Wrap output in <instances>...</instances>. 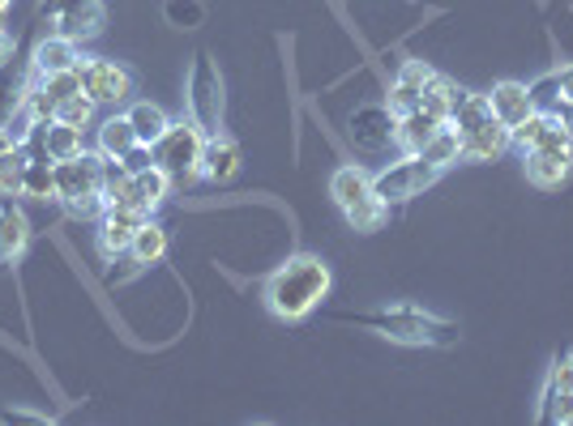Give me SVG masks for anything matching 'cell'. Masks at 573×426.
<instances>
[{
    "instance_id": "1",
    "label": "cell",
    "mask_w": 573,
    "mask_h": 426,
    "mask_svg": "<svg viewBox=\"0 0 573 426\" xmlns=\"http://www.w3.org/2000/svg\"><path fill=\"white\" fill-rule=\"evenodd\" d=\"M330 285H334V273H330V265L321 256H291L287 265H278L270 273L261 299H265L270 316H278V320H305V316H313L317 307H321V299L330 294Z\"/></svg>"
},
{
    "instance_id": "2",
    "label": "cell",
    "mask_w": 573,
    "mask_h": 426,
    "mask_svg": "<svg viewBox=\"0 0 573 426\" xmlns=\"http://www.w3.org/2000/svg\"><path fill=\"white\" fill-rule=\"evenodd\" d=\"M343 325H360L372 329L385 341L398 345H454L458 341V325L437 320L419 307H385V312H360V316H343Z\"/></svg>"
},
{
    "instance_id": "3",
    "label": "cell",
    "mask_w": 573,
    "mask_h": 426,
    "mask_svg": "<svg viewBox=\"0 0 573 426\" xmlns=\"http://www.w3.org/2000/svg\"><path fill=\"white\" fill-rule=\"evenodd\" d=\"M56 200L73 214V218H104V154L82 149L69 162H56Z\"/></svg>"
},
{
    "instance_id": "4",
    "label": "cell",
    "mask_w": 573,
    "mask_h": 426,
    "mask_svg": "<svg viewBox=\"0 0 573 426\" xmlns=\"http://www.w3.org/2000/svg\"><path fill=\"white\" fill-rule=\"evenodd\" d=\"M202 145H206V133L193 120H171L167 133L151 145V154H155V167L167 171L176 188H189L193 180H202Z\"/></svg>"
},
{
    "instance_id": "5",
    "label": "cell",
    "mask_w": 573,
    "mask_h": 426,
    "mask_svg": "<svg viewBox=\"0 0 573 426\" xmlns=\"http://www.w3.org/2000/svg\"><path fill=\"white\" fill-rule=\"evenodd\" d=\"M189 120L214 137V133H223V73H218V64H214V56L202 51L198 60H193V69H189Z\"/></svg>"
},
{
    "instance_id": "6",
    "label": "cell",
    "mask_w": 573,
    "mask_h": 426,
    "mask_svg": "<svg viewBox=\"0 0 573 426\" xmlns=\"http://www.w3.org/2000/svg\"><path fill=\"white\" fill-rule=\"evenodd\" d=\"M437 180H441V167H432V162L419 158V154H407L403 162H390L385 171L372 175V192H377L385 205H403V200L419 196L423 188H432Z\"/></svg>"
},
{
    "instance_id": "7",
    "label": "cell",
    "mask_w": 573,
    "mask_h": 426,
    "mask_svg": "<svg viewBox=\"0 0 573 426\" xmlns=\"http://www.w3.org/2000/svg\"><path fill=\"white\" fill-rule=\"evenodd\" d=\"M77 73H82V95L95 98V107H120L129 102L138 82L124 64L107 60V56H82L77 60Z\"/></svg>"
},
{
    "instance_id": "8",
    "label": "cell",
    "mask_w": 573,
    "mask_h": 426,
    "mask_svg": "<svg viewBox=\"0 0 573 426\" xmlns=\"http://www.w3.org/2000/svg\"><path fill=\"white\" fill-rule=\"evenodd\" d=\"M151 214L146 209H124V205H107V214L99 218V231H95V243H99V256L104 260H116L129 252V243L138 235V227H146Z\"/></svg>"
},
{
    "instance_id": "9",
    "label": "cell",
    "mask_w": 573,
    "mask_h": 426,
    "mask_svg": "<svg viewBox=\"0 0 573 426\" xmlns=\"http://www.w3.org/2000/svg\"><path fill=\"white\" fill-rule=\"evenodd\" d=\"M510 145H518L522 154H526V149H570L573 154V133L561 124V115H552V111H530L518 129L510 133Z\"/></svg>"
},
{
    "instance_id": "10",
    "label": "cell",
    "mask_w": 573,
    "mask_h": 426,
    "mask_svg": "<svg viewBox=\"0 0 573 426\" xmlns=\"http://www.w3.org/2000/svg\"><path fill=\"white\" fill-rule=\"evenodd\" d=\"M171 180H167V171H158V167H146V171H133L129 175V184L116 192L107 205H124V209H146V214H155L158 205L171 196Z\"/></svg>"
},
{
    "instance_id": "11",
    "label": "cell",
    "mask_w": 573,
    "mask_h": 426,
    "mask_svg": "<svg viewBox=\"0 0 573 426\" xmlns=\"http://www.w3.org/2000/svg\"><path fill=\"white\" fill-rule=\"evenodd\" d=\"M104 22H107L104 0H73L69 9H60L52 17L56 35H64V39H73V44L104 35Z\"/></svg>"
},
{
    "instance_id": "12",
    "label": "cell",
    "mask_w": 573,
    "mask_h": 426,
    "mask_svg": "<svg viewBox=\"0 0 573 426\" xmlns=\"http://www.w3.org/2000/svg\"><path fill=\"white\" fill-rule=\"evenodd\" d=\"M398 133V115L390 107H365L351 115V142L360 149H385Z\"/></svg>"
},
{
    "instance_id": "13",
    "label": "cell",
    "mask_w": 573,
    "mask_h": 426,
    "mask_svg": "<svg viewBox=\"0 0 573 426\" xmlns=\"http://www.w3.org/2000/svg\"><path fill=\"white\" fill-rule=\"evenodd\" d=\"M437 73L423 64V60H407L403 64V73H398V82L390 86V98H385V107L394 111V115H407V111H416L419 102H423V90H428V82H432Z\"/></svg>"
},
{
    "instance_id": "14",
    "label": "cell",
    "mask_w": 573,
    "mask_h": 426,
    "mask_svg": "<svg viewBox=\"0 0 573 426\" xmlns=\"http://www.w3.org/2000/svg\"><path fill=\"white\" fill-rule=\"evenodd\" d=\"M526 180L535 188H561L570 180L573 154L570 149H526Z\"/></svg>"
},
{
    "instance_id": "15",
    "label": "cell",
    "mask_w": 573,
    "mask_h": 426,
    "mask_svg": "<svg viewBox=\"0 0 573 426\" xmlns=\"http://www.w3.org/2000/svg\"><path fill=\"white\" fill-rule=\"evenodd\" d=\"M240 162H244V154H240V145L231 142L227 133L206 137V145H202V180H210V184H227V180L240 171Z\"/></svg>"
},
{
    "instance_id": "16",
    "label": "cell",
    "mask_w": 573,
    "mask_h": 426,
    "mask_svg": "<svg viewBox=\"0 0 573 426\" xmlns=\"http://www.w3.org/2000/svg\"><path fill=\"white\" fill-rule=\"evenodd\" d=\"M77 60H82V51H77L73 39L48 35V39L35 44V56H31V82H39V77H48V73H60V69H77Z\"/></svg>"
},
{
    "instance_id": "17",
    "label": "cell",
    "mask_w": 573,
    "mask_h": 426,
    "mask_svg": "<svg viewBox=\"0 0 573 426\" xmlns=\"http://www.w3.org/2000/svg\"><path fill=\"white\" fill-rule=\"evenodd\" d=\"M26 247H31V218L13 200H4L0 205V265H17Z\"/></svg>"
},
{
    "instance_id": "18",
    "label": "cell",
    "mask_w": 573,
    "mask_h": 426,
    "mask_svg": "<svg viewBox=\"0 0 573 426\" xmlns=\"http://www.w3.org/2000/svg\"><path fill=\"white\" fill-rule=\"evenodd\" d=\"M488 102H492V115L514 133L522 120L535 111V98H530V86H522V82H497L492 86V95H488Z\"/></svg>"
},
{
    "instance_id": "19",
    "label": "cell",
    "mask_w": 573,
    "mask_h": 426,
    "mask_svg": "<svg viewBox=\"0 0 573 426\" xmlns=\"http://www.w3.org/2000/svg\"><path fill=\"white\" fill-rule=\"evenodd\" d=\"M510 149V129L501 120H488L484 129H475L463 137V162H492Z\"/></svg>"
},
{
    "instance_id": "20",
    "label": "cell",
    "mask_w": 573,
    "mask_h": 426,
    "mask_svg": "<svg viewBox=\"0 0 573 426\" xmlns=\"http://www.w3.org/2000/svg\"><path fill=\"white\" fill-rule=\"evenodd\" d=\"M437 129H445V120H437L432 111H423V107H416V111L398 115V133H394V142L403 145L407 154H419L423 145L437 137Z\"/></svg>"
},
{
    "instance_id": "21",
    "label": "cell",
    "mask_w": 573,
    "mask_h": 426,
    "mask_svg": "<svg viewBox=\"0 0 573 426\" xmlns=\"http://www.w3.org/2000/svg\"><path fill=\"white\" fill-rule=\"evenodd\" d=\"M330 196H334V205L338 209H351V205H360L365 196H372V175H368L365 167H338L334 175H330Z\"/></svg>"
},
{
    "instance_id": "22",
    "label": "cell",
    "mask_w": 573,
    "mask_h": 426,
    "mask_svg": "<svg viewBox=\"0 0 573 426\" xmlns=\"http://www.w3.org/2000/svg\"><path fill=\"white\" fill-rule=\"evenodd\" d=\"M138 133H133V124H129V115H111L99 124V154L104 158H129L133 149H138Z\"/></svg>"
},
{
    "instance_id": "23",
    "label": "cell",
    "mask_w": 573,
    "mask_h": 426,
    "mask_svg": "<svg viewBox=\"0 0 573 426\" xmlns=\"http://www.w3.org/2000/svg\"><path fill=\"white\" fill-rule=\"evenodd\" d=\"M124 115H129V124H133V133H138V142L142 145H155L158 137L167 133V124H171V120H167V111H163L158 102H151V98L133 102Z\"/></svg>"
},
{
    "instance_id": "24",
    "label": "cell",
    "mask_w": 573,
    "mask_h": 426,
    "mask_svg": "<svg viewBox=\"0 0 573 426\" xmlns=\"http://www.w3.org/2000/svg\"><path fill=\"white\" fill-rule=\"evenodd\" d=\"M463 98H467V90H463L458 82H450V77H441V73H437V77L428 82V90H423V102H419V107H423V111H432L437 120H445V124H450V115H454V107H458Z\"/></svg>"
},
{
    "instance_id": "25",
    "label": "cell",
    "mask_w": 573,
    "mask_h": 426,
    "mask_svg": "<svg viewBox=\"0 0 573 426\" xmlns=\"http://www.w3.org/2000/svg\"><path fill=\"white\" fill-rule=\"evenodd\" d=\"M419 158H428V162H432V167H441V171L458 167V162H463V137H458V129H454V124L437 129V137L419 149Z\"/></svg>"
},
{
    "instance_id": "26",
    "label": "cell",
    "mask_w": 573,
    "mask_h": 426,
    "mask_svg": "<svg viewBox=\"0 0 573 426\" xmlns=\"http://www.w3.org/2000/svg\"><path fill=\"white\" fill-rule=\"evenodd\" d=\"M167 231L158 227V222H146V227H138V235L129 243V256L138 260V265H158L163 256H167Z\"/></svg>"
},
{
    "instance_id": "27",
    "label": "cell",
    "mask_w": 573,
    "mask_h": 426,
    "mask_svg": "<svg viewBox=\"0 0 573 426\" xmlns=\"http://www.w3.org/2000/svg\"><path fill=\"white\" fill-rule=\"evenodd\" d=\"M343 218H347V227H351V231L368 235V231H381V227H385V218H390V205H385V200L372 192V196H365L360 205L343 209Z\"/></svg>"
},
{
    "instance_id": "28",
    "label": "cell",
    "mask_w": 573,
    "mask_h": 426,
    "mask_svg": "<svg viewBox=\"0 0 573 426\" xmlns=\"http://www.w3.org/2000/svg\"><path fill=\"white\" fill-rule=\"evenodd\" d=\"M22 196H31V200H56V162L31 158V162H26V180H22Z\"/></svg>"
},
{
    "instance_id": "29",
    "label": "cell",
    "mask_w": 573,
    "mask_h": 426,
    "mask_svg": "<svg viewBox=\"0 0 573 426\" xmlns=\"http://www.w3.org/2000/svg\"><path fill=\"white\" fill-rule=\"evenodd\" d=\"M539 423L570 426L573 423V392H561V388L544 384V397H539Z\"/></svg>"
},
{
    "instance_id": "30",
    "label": "cell",
    "mask_w": 573,
    "mask_h": 426,
    "mask_svg": "<svg viewBox=\"0 0 573 426\" xmlns=\"http://www.w3.org/2000/svg\"><path fill=\"white\" fill-rule=\"evenodd\" d=\"M26 149L13 145L0 154V196H22V180H26Z\"/></svg>"
},
{
    "instance_id": "31",
    "label": "cell",
    "mask_w": 573,
    "mask_h": 426,
    "mask_svg": "<svg viewBox=\"0 0 573 426\" xmlns=\"http://www.w3.org/2000/svg\"><path fill=\"white\" fill-rule=\"evenodd\" d=\"M39 90L52 98L56 107L64 102V98L82 95V73L77 69H60V73H48V77H39Z\"/></svg>"
},
{
    "instance_id": "32",
    "label": "cell",
    "mask_w": 573,
    "mask_h": 426,
    "mask_svg": "<svg viewBox=\"0 0 573 426\" xmlns=\"http://www.w3.org/2000/svg\"><path fill=\"white\" fill-rule=\"evenodd\" d=\"M56 120H64V124H73V129H86V124L95 120V98L91 95L64 98V102L56 107Z\"/></svg>"
},
{
    "instance_id": "33",
    "label": "cell",
    "mask_w": 573,
    "mask_h": 426,
    "mask_svg": "<svg viewBox=\"0 0 573 426\" xmlns=\"http://www.w3.org/2000/svg\"><path fill=\"white\" fill-rule=\"evenodd\" d=\"M129 184V167L120 162V158H104V196L111 200L116 192Z\"/></svg>"
},
{
    "instance_id": "34",
    "label": "cell",
    "mask_w": 573,
    "mask_h": 426,
    "mask_svg": "<svg viewBox=\"0 0 573 426\" xmlns=\"http://www.w3.org/2000/svg\"><path fill=\"white\" fill-rule=\"evenodd\" d=\"M548 384H552V388H561V392H573V354H565V358H557V363H552Z\"/></svg>"
},
{
    "instance_id": "35",
    "label": "cell",
    "mask_w": 573,
    "mask_h": 426,
    "mask_svg": "<svg viewBox=\"0 0 573 426\" xmlns=\"http://www.w3.org/2000/svg\"><path fill=\"white\" fill-rule=\"evenodd\" d=\"M552 77H557V90H561V102H573V64H565V69H557Z\"/></svg>"
},
{
    "instance_id": "36",
    "label": "cell",
    "mask_w": 573,
    "mask_h": 426,
    "mask_svg": "<svg viewBox=\"0 0 573 426\" xmlns=\"http://www.w3.org/2000/svg\"><path fill=\"white\" fill-rule=\"evenodd\" d=\"M4 423H48V414H31V410H9Z\"/></svg>"
},
{
    "instance_id": "37",
    "label": "cell",
    "mask_w": 573,
    "mask_h": 426,
    "mask_svg": "<svg viewBox=\"0 0 573 426\" xmlns=\"http://www.w3.org/2000/svg\"><path fill=\"white\" fill-rule=\"evenodd\" d=\"M69 4H73V0H44V4H39V17H44V22H52L56 13H60V9H69Z\"/></svg>"
},
{
    "instance_id": "38",
    "label": "cell",
    "mask_w": 573,
    "mask_h": 426,
    "mask_svg": "<svg viewBox=\"0 0 573 426\" xmlns=\"http://www.w3.org/2000/svg\"><path fill=\"white\" fill-rule=\"evenodd\" d=\"M9 60H13V35H9L4 26H0V69H4Z\"/></svg>"
},
{
    "instance_id": "39",
    "label": "cell",
    "mask_w": 573,
    "mask_h": 426,
    "mask_svg": "<svg viewBox=\"0 0 573 426\" xmlns=\"http://www.w3.org/2000/svg\"><path fill=\"white\" fill-rule=\"evenodd\" d=\"M4 149H13V137H9V129H0V154Z\"/></svg>"
},
{
    "instance_id": "40",
    "label": "cell",
    "mask_w": 573,
    "mask_h": 426,
    "mask_svg": "<svg viewBox=\"0 0 573 426\" xmlns=\"http://www.w3.org/2000/svg\"><path fill=\"white\" fill-rule=\"evenodd\" d=\"M0 9H9V0H0Z\"/></svg>"
},
{
    "instance_id": "41",
    "label": "cell",
    "mask_w": 573,
    "mask_h": 426,
    "mask_svg": "<svg viewBox=\"0 0 573 426\" xmlns=\"http://www.w3.org/2000/svg\"><path fill=\"white\" fill-rule=\"evenodd\" d=\"M0 17H4V9H0Z\"/></svg>"
}]
</instances>
